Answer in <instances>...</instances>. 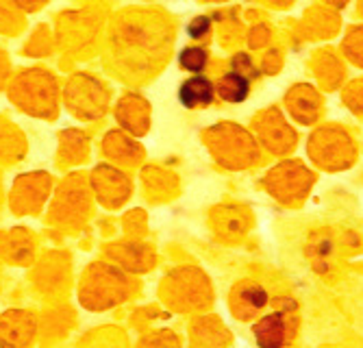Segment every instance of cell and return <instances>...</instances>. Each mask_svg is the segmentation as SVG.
Returning <instances> with one entry per match:
<instances>
[{
  "label": "cell",
  "mask_w": 363,
  "mask_h": 348,
  "mask_svg": "<svg viewBox=\"0 0 363 348\" xmlns=\"http://www.w3.org/2000/svg\"><path fill=\"white\" fill-rule=\"evenodd\" d=\"M216 99V87L213 83L203 77V74H194L187 81H183L181 89H179V101L183 107L187 109H196V107H205L211 105Z\"/></svg>",
  "instance_id": "6da1fadb"
},
{
  "label": "cell",
  "mask_w": 363,
  "mask_h": 348,
  "mask_svg": "<svg viewBox=\"0 0 363 348\" xmlns=\"http://www.w3.org/2000/svg\"><path fill=\"white\" fill-rule=\"evenodd\" d=\"M255 337L261 348H281L285 344V320L281 313H272L255 327Z\"/></svg>",
  "instance_id": "7a4b0ae2"
},
{
  "label": "cell",
  "mask_w": 363,
  "mask_h": 348,
  "mask_svg": "<svg viewBox=\"0 0 363 348\" xmlns=\"http://www.w3.org/2000/svg\"><path fill=\"white\" fill-rule=\"evenodd\" d=\"M218 91H220V96L228 103H242L250 91V81L242 72H228L222 77Z\"/></svg>",
  "instance_id": "3957f363"
},
{
  "label": "cell",
  "mask_w": 363,
  "mask_h": 348,
  "mask_svg": "<svg viewBox=\"0 0 363 348\" xmlns=\"http://www.w3.org/2000/svg\"><path fill=\"white\" fill-rule=\"evenodd\" d=\"M179 63L183 70L191 74H203V70L207 68V52L201 46H189L181 52Z\"/></svg>",
  "instance_id": "277c9868"
},
{
  "label": "cell",
  "mask_w": 363,
  "mask_h": 348,
  "mask_svg": "<svg viewBox=\"0 0 363 348\" xmlns=\"http://www.w3.org/2000/svg\"><path fill=\"white\" fill-rule=\"evenodd\" d=\"M187 33H189V38H194V40H203V38L209 33V18L201 16V18H196L194 22H189Z\"/></svg>",
  "instance_id": "5b68a950"
}]
</instances>
